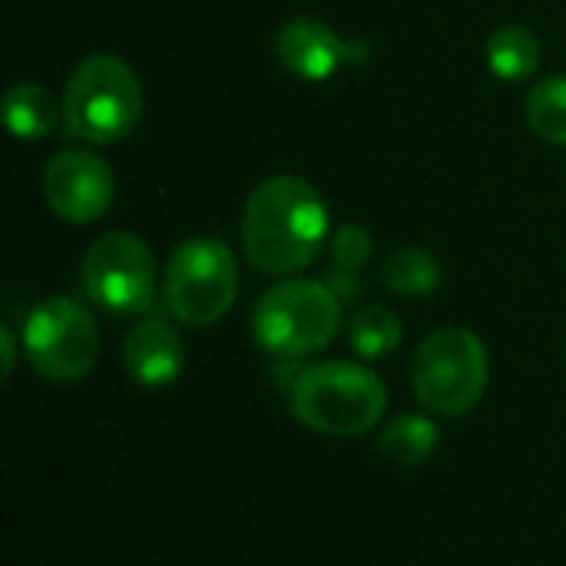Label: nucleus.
<instances>
[{"label":"nucleus","instance_id":"423d86ee","mask_svg":"<svg viewBox=\"0 0 566 566\" xmlns=\"http://www.w3.org/2000/svg\"><path fill=\"white\" fill-rule=\"evenodd\" d=\"M239 295L235 252L212 235H192L172 249L163 269L166 312L192 328L216 325Z\"/></svg>","mask_w":566,"mask_h":566},{"label":"nucleus","instance_id":"20e7f679","mask_svg":"<svg viewBox=\"0 0 566 566\" xmlns=\"http://www.w3.org/2000/svg\"><path fill=\"white\" fill-rule=\"evenodd\" d=\"M342 332V298L328 282L289 279L269 289L252 312L255 345L279 358L298 361L328 348Z\"/></svg>","mask_w":566,"mask_h":566},{"label":"nucleus","instance_id":"4468645a","mask_svg":"<svg viewBox=\"0 0 566 566\" xmlns=\"http://www.w3.org/2000/svg\"><path fill=\"white\" fill-rule=\"evenodd\" d=\"M488 66L497 80L521 83V80L534 76L541 66V40L527 27L507 23V27L494 30L488 40Z\"/></svg>","mask_w":566,"mask_h":566},{"label":"nucleus","instance_id":"9d476101","mask_svg":"<svg viewBox=\"0 0 566 566\" xmlns=\"http://www.w3.org/2000/svg\"><path fill=\"white\" fill-rule=\"evenodd\" d=\"M123 371L139 388H169L186 365V345L179 328L166 315H143L126 335H123Z\"/></svg>","mask_w":566,"mask_h":566},{"label":"nucleus","instance_id":"dca6fc26","mask_svg":"<svg viewBox=\"0 0 566 566\" xmlns=\"http://www.w3.org/2000/svg\"><path fill=\"white\" fill-rule=\"evenodd\" d=\"M401 318L385 305H368L348 322V345L358 358L378 361L401 345Z\"/></svg>","mask_w":566,"mask_h":566},{"label":"nucleus","instance_id":"2eb2a0df","mask_svg":"<svg viewBox=\"0 0 566 566\" xmlns=\"http://www.w3.org/2000/svg\"><path fill=\"white\" fill-rule=\"evenodd\" d=\"M381 282L391 295L401 298H428L441 285V265L431 252L418 245L395 249L381 265Z\"/></svg>","mask_w":566,"mask_h":566},{"label":"nucleus","instance_id":"f8f14e48","mask_svg":"<svg viewBox=\"0 0 566 566\" xmlns=\"http://www.w3.org/2000/svg\"><path fill=\"white\" fill-rule=\"evenodd\" d=\"M60 113L63 103H56V96L36 80L13 83L3 96V119L17 139H46L56 129Z\"/></svg>","mask_w":566,"mask_h":566},{"label":"nucleus","instance_id":"0eeeda50","mask_svg":"<svg viewBox=\"0 0 566 566\" xmlns=\"http://www.w3.org/2000/svg\"><path fill=\"white\" fill-rule=\"evenodd\" d=\"M30 368L53 385L83 381L99 358V325L86 305L66 295L36 302L20 328Z\"/></svg>","mask_w":566,"mask_h":566},{"label":"nucleus","instance_id":"7ed1b4c3","mask_svg":"<svg viewBox=\"0 0 566 566\" xmlns=\"http://www.w3.org/2000/svg\"><path fill=\"white\" fill-rule=\"evenodd\" d=\"M143 116V86L136 70L113 56L93 53L80 60L63 90L66 136L106 146L126 139Z\"/></svg>","mask_w":566,"mask_h":566},{"label":"nucleus","instance_id":"1a4fd4ad","mask_svg":"<svg viewBox=\"0 0 566 566\" xmlns=\"http://www.w3.org/2000/svg\"><path fill=\"white\" fill-rule=\"evenodd\" d=\"M116 192V179L106 159L90 149H60L43 169V199L53 216L70 226L96 222Z\"/></svg>","mask_w":566,"mask_h":566},{"label":"nucleus","instance_id":"f257e3e1","mask_svg":"<svg viewBox=\"0 0 566 566\" xmlns=\"http://www.w3.org/2000/svg\"><path fill=\"white\" fill-rule=\"evenodd\" d=\"M239 235L259 272L295 275L318 259L328 239V206L302 176H272L252 189Z\"/></svg>","mask_w":566,"mask_h":566},{"label":"nucleus","instance_id":"9b49d317","mask_svg":"<svg viewBox=\"0 0 566 566\" xmlns=\"http://www.w3.org/2000/svg\"><path fill=\"white\" fill-rule=\"evenodd\" d=\"M352 46L322 20L315 17H295L282 23L275 33V56L279 63L308 83H325L332 80L345 63H348Z\"/></svg>","mask_w":566,"mask_h":566},{"label":"nucleus","instance_id":"f3484780","mask_svg":"<svg viewBox=\"0 0 566 566\" xmlns=\"http://www.w3.org/2000/svg\"><path fill=\"white\" fill-rule=\"evenodd\" d=\"M524 113L541 139L566 146V76L537 80L524 99Z\"/></svg>","mask_w":566,"mask_h":566},{"label":"nucleus","instance_id":"6ab92c4d","mask_svg":"<svg viewBox=\"0 0 566 566\" xmlns=\"http://www.w3.org/2000/svg\"><path fill=\"white\" fill-rule=\"evenodd\" d=\"M0 345H3V381H10L13 361H17V348H13V332H10V325L0 328Z\"/></svg>","mask_w":566,"mask_h":566},{"label":"nucleus","instance_id":"39448f33","mask_svg":"<svg viewBox=\"0 0 566 566\" xmlns=\"http://www.w3.org/2000/svg\"><path fill=\"white\" fill-rule=\"evenodd\" d=\"M408 378L415 398L428 411L441 418H464L481 405L488 391V348L474 332L461 325L438 328L415 348Z\"/></svg>","mask_w":566,"mask_h":566},{"label":"nucleus","instance_id":"a211bd4d","mask_svg":"<svg viewBox=\"0 0 566 566\" xmlns=\"http://www.w3.org/2000/svg\"><path fill=\"white\" fill-rule=\"evenodd\" d=\"M371 252H375V239H371V232H368L365 226H358V222H348V226H342V229L332 235V259H335L338 269L358 272L361 265H368Z\"/></svg>","mask_w":566,"mask_h":566},{"label":"nucleus","instance_id":"ddd939ff","mask_svg":"<svg viewBox=\"0 0 566 566\" xmlns=\"http://www.w3.org/2000/svg\"><path fill=\"white\" fill-rule=\"evenodd\" d=\"M441 431L424 415H398L378 434V454L395 468H421L434 458Z\"/></svg>","mask_w":566,"mask_h":566},{"label":"nucleus","instance_id":"6e6552de","mask_svg":"<svg viewBox=\"0 0 566 566\" xmlns=\"http://www.w3.org/2000/svg\"><path fill=\"white\" fill-rule=\"evenodd\" d=\"M80 282L93 305L109 315H149L156 305V259L136 232H106L90 242Z\"/></svg>","mask_w":566,"mask_h":566},{"label":"nucleus","instance_id":"f03ea898","mask_svg":"<svg viewBox=\"0 0 566 566\" xmlns=\"http://www.w3.org/2000/svg\"><path fill=\"white\" fill-rule=\"evenodd\" d=\"M298 424L325 438H361L388 411L385 381L358 361H318L298 371L289 388Z\"/></svg>","mask_w":566,"mask_h":566}]
</instances>
